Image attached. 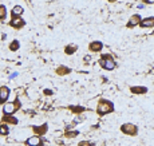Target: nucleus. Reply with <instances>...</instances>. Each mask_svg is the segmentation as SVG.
Instances as JSON below:
<instances>
[{"instance_id":"obj_1","label":"nucleus","mask_w":154,"mask_h":146,"mask_svg":"<svg viewBox=\"0 0 154 146\" xmlns=\"http://www.w3.org/2000/svg\"><path fill=\"white\" fill-rule=\"evenodd\" d=\"M113 110H114L113 103L109 102V101H106V99H102V101L98 103L97 113H98L99 115H105V114H109V113H111Z\"/></svg>"},{"instance_id":"obj_2","label":"nucleus","mask_w":154,"mask_h":146,"mask_svg":"<svg viewBox=\"0 0 154 146\" xmlns=\"http://www.w3.org/2000/svg\"><path fill=\"white\" fill-rule=\"evenodd\" d=\"M99 63H101V66L105 68V70H114L115 68V62H114V59L110 55L102 56L101 60H99Z\"/></svg>"},{"instance_id":"obj_3","label":"nucleus","mask_w":154,"mask_h":146,"mask_svg":"<svg viewBox=\"0 0 154 146\" xmlns=\"http://www.w3.org/2000/svg\"><path fill=\"white\" fill-rule=\"evenodd\" d=\"M121 130L125 134H129V135H134V134H137V126L135 125H133V123H125V125H122V127Z\"/></svg>"},{"instance_id":"obj_4","label":"nucleus","mask_w":154,"mask_h":146,"mask_svg":"<svg viewBox=\"0 0 154 146\" xmlns=\"http://www.w3.org/2000/svg\"><path fill=\"white\" fill-rule=\"evenodd\" d=\"M139 26L142 28H150V27L154 26V16H149V18H145L143 20H141Z\"/></svg>"},{"instance_id":"obj_5","label":"nucleus","mask_w":154,"mask_h":146,"mask_svg":"<svg viewBox=\"0 0 154 146\" xmlns=\"http://www.w3.org/2000/svg\"><path fill=\"white\" fill-rule=\"evenodd\" d=\"M27 145L28 146H40L42 145V139L39 138V135H32L27 139Z\"/></svg>"},{"instance_id":"obj_6","label":"nucleus","mask_w":154,"mask_h":146,"mask_svg":"<svg viewBox=\"0 0 154 146\" xmlns=\"http://www.w3.org/2000/svg\"><path fill=\"white\" fill-rule=\"evenodd\" d=\"M103 47V44L101 43V42H98V40H95V42H91L90 46H88V48H90V51L92 52H99L102 50Z\"/></svg>"},{"instance_id":"obj_7","label":"nucleus","mask_w":154,"mask_h":146,"mask_svg":"<svg viewBox=\"0 0 154 146\" xmlns=\"http://www.w3.org/2000/svg\"><path fill=\"white\" fill-rule=\"evenodd\" d=\"M141 16L139 15H133L131 18H130V20H129V23H127V27H130V28H131V27H135V26H138L141 23Z\"/></svg>"},{"instance_id":"obj_8","label":"nucleus","mask_w":154,"mask_h":146,"mask_svg":"<svg viewBox=\"0 0 154 146\" xmlns=\"http://www.w3.org/2000/svg\"><path fill=\"white\" fill-rule=\"evenodd\" d=\"M8 95H10L8 87H2V89H0V103H4V101L8 99Z\"/></svg>"},{"instance_id":"obj_9","label":"nucleus","mask_w":154,"mask_h":146,"mask_svg":"<svg viewBox=\"0 0 154 146\" xmlns=\"http://www.w3.org/2000/svg\"><path fill=\"white\" fill-rule=\"evenodd\" d=\"M3 111H4V114L10 115L16 111V106H15V103H6L4 107H3Z\"/></svg>"},{"instance_id":"obj_10","label":"nucleus","mask_w":154,"mask_h":146,"mask_svg":"<svg viewBox=\"0 0 154 146\" xmlns=\"http://www.w3.org/2000/svg\"><path fill=\"white\" fill-rule=\"evenodd\" d=\"M11 26L15 27V28H22V27L24 26V20L20 18H14L12 22H11Z\"/></svg>"},{"instance_id":"obj_11","label":"nucleus","mask_w":154,"mask_h":146,"mask_svg":"<svg viewBox=\"0 0 154 146\" xmlns=\"http://www.w3.org/2000/svg\"><path fill=\"white\" fill-rule=\"evenodd\" d=\"M130 91H131L133 94H145L146 91H147V89H146V87H142V86H134L130 89Z\"/></svg>"},{"instance_id":"obj_12","label":"nucleus","mask_w":154,"mask_h":146,"mask_svg":"<svg viewBox=\"0 0 154 146\" xmlns=\"http://www.w3.org/2000/svg\"><path fill=\"white\" fill-rule=\"evenodd\" d=\"M23 7H20V6H15L14 8H12V16L14 18H18V16H20V15L23 14Z\"/></svg>"},{"instance_id":"obj_13","label":"nucleus","mask_w":154,"mask_h":146,"mask_svg":"<svg viewBox=\"0 0 154 146\" xmlns=\"http://www.w3.org/2000/svg\"><path fill=\"white\" fill-rule=\"evenodd\" d=\"M32 129H34V131L36 133V135H38V134H44L46 131H47V125L39 126V127H36V126H32Z\"/></svg>"},{"instance_id":"obj_14","label":"nucleus","mask_w":154,"mask_h":146,"mask_svg":"<svg viewBox=\"0 0 154 146\" xmlns=\"http://www.w3.org/2000/svg\"><path fill=\"white\" fill-rule=\"evenodd\" d=\"M56 72L59 75H64V74H68V72H70V68H67V67H64V66H60V67L56 68Z\"/></svg>"},{"instance_id":"obj_15","label":"nucleus","mask_w":154,"mask_h":146,"mask_svg":"<svg viewBox=\"0 0 154 146\" xmlns=\"http://www.w3.org/2000/svg\"><path fill=\"white\" fill-rule=\"evenodd\" d=\"M75 51H76V46H74V44H70V46L66 47V54L67 55H71V54H74Z\"/></svg>"},{"instance_id":"obj_16","label":"nucleus","mask_w":154,"mask_h":146,"mask_svg":"<svg viewBox=\"0 0 154 146\" xmlns=\"http://www.w3.org/2000/svg\"><path fill=\"white\" fill-rule=\"evenodd\" d=\"M8 126L7 125H0V134H3V135H7L8 134Z\"/></svg>"},{"instance_id":"obj_17","label":"nucleus","mask_w":154,"mask_h":146,"mask_svg":"<svg viewBox=\"0 0 154 146\" xmlns=\"http://www.w3.org/2000/svg\"><path fill=\"white\" fill-rule=\"evenodd\" d=\"M10 48H11V51H16V50L19 48V42L18 40H14V43H11Z\"/></svg>"},{"instance_id":"obj_18","label":"nucleus","mask_w":154,"mask_h":146,"mask_svg":"<svg viewBox=\"0 0 154 146\" xmlns=\"http://www.w3.org/2000/svg\"><path fill=\"white\" fill-rule=\"evenodd\" d=\"M6 15H7L6 7H4V6H0V19H4Z\"/></svg>"},{"instance_id":"obj_19","label":"nucleus","mask_w":154,"mask_h":146,"mask_svg":"<svg viewBox=\"0 0 154 146\" xmlns=\"http://www.w3.org/2000/svg\"><path fill=\"white\" fill-rule=\"evenodd\" d=\"M4 121H7V122H10V123H18V119L16 118H12V117H10V115H7V117L4 118Z\"/></svg>"},{"instance_id":"obj_20","label":"nucleus","mask_w":154,"mask_h":146,"mask_svg":"<svg viewBox=\"0 0 154 146\" xmlns=\"http://www.w3.org/2000/svg\"><path fill=\"white\" fill-rule=\"evenodd\" d=\"M78 146H92V143H90L88 141H82V142H79Z\"/></svg>"},{"instance_id":"obj_21","label":"nucleus","mask_w":154,"mask_h":146,"mask_svg":"<svg viewBox=\"0 0 154 146\" xmlns=\"http://www.w3.org/2000/svg\"><path fill=\"white\" fill-rule=\"evenodd\" d=\"M145 3H147V4H154V0H145Z\"/></svg>"},{"instance_id":"obj_22","label":"nucleus","mask_w":154,"mask_h":146,"mask_svg":"<svg viewBox=\"0 0 154 146\" xmlns=\"http://www.w3.org/2000/svg\"><path fill=\"white\" fill-rule=\"evenodd\" d=\"M107 2H117V0H107Z\"/></svg>"}]
</instances>
